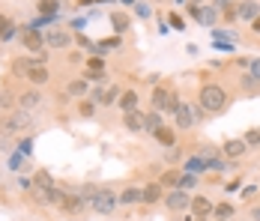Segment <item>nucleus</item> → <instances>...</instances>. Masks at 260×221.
Masks as SVG:
<instances>
[{
    "label": "nucleus",
    "instance_id": "obj_8",
    "mask_svg": "<svg viewBox=\"0 0 260 221\" xmlns=\"http://www.w3.org/2000/svg\"><path fill=\"white\" fill-rule=\"evenodd\" d=\"M165 206H168L171 212H182V209L191 206V197H188V192H182V188H174L171 195L165 197Z\"/></svg>",
    "mask_w": 260,
    "mask_h": 221
},
{
    "label": "nucleus",
    "instance_id": "obj_6",
    "mask_svg": "<svg viewBox=\"0 0 260 221\" xmlns=\"http://www.w3.org/2000/svg\"><path fill=\"white\" fill-rule=\"evenodd\" d=\"M174 117H177V129H194V125H198V111H194L191 105H185V102L177 105Z\"/></svg>",
    "mask_w": 260,
    "mask_h": 221
},
{
    "label": "nucleus",
    "instance_id": "obj_21",
    "mask_svg": "<svg viewBox=\"0 0 260 221\" xmlns=\"http://www.w3.org/2000/svg\"><path fill=\"white\" fill-rule=\"evenodd\" d=\"M54 179L48 171H36V176H33V188H51Z\"/></svg>",
    "mask_w": 260,
    "mask_h": 221
},
{
    "label": "nucleus",
    "instance_id": "obj_24",
    "mask_svg": "<svg viewBox=\"0 0 260 221\" xmlns=\"http://www.w3.org/2000/svg\"><path fill=\"white\" fill-rule=\"evenodd\" d=\"M180 176H182L180 171H165V173H161V185H168V188H177V185H180Z\"/></svg>",
    "mask_w": 260,
    "mask_h": 221
},
{
    "label": "nucleus",
    "instance_id": "obj_10",
    "mask_svg": "<svg viewBox=\"0 0 260 221\" xmlns=\"http://www.w3.org/2000/svg\"><path fill=\"white\" fill-rule=\"evenodd\" d=\"M212 200L204 195H198V197H191V215H198V218H207V215H212Z\"/></svg>",
    "mask_w": 260,
    "mask_h": 221
},
{
    "label": "nucleus",
    "instance_id": "obj_5",
    "mask_svg": "<svg viewBox=\"0 0 260 221\" xmlns=\"http://www.w3.org/2000/svg\"><path fill=\"white\" fill-rule=\"evenodd\" d=\"M21 45H24L30 54H42V51H45V33H39L36 27H24V30H21Z\"/></svg>",
    "mask_w": 260,
    "mask_h": 221
},
{
    "label": "nucleus",
    "instance_id": "obj_11",
    "mask_svg": "<svg viewBox=\"0 0 260 221\" xmlns=\"http://www.w3.org/2000/svg\"><path fill=\"white\" fill-rule=\"evenodd\" d=\"M42 105V93L36 90V87H30L24 90L21 96H18V108H24V111H33V108H39Z\"/></svg>",
    "mask_w": 260,
    "mask_h": 221
},
{
    "label": "nucleus",
    "instance_id": "obj_36",
    "mask_svg": "<svg viewBox=\"0 0 260 221\" xmlns=\"http://www.w3.org/2000/svg\"><path fill=\"white\" fill-rule=\"evenodd\" d=\"M257 78H251V75H245V78H242V87H245V90H257Z\"/></svg>",
    "mask_w": 260,
    "mask_h": 221
},
{
    "label": "nucleus",
    "instance_id": "obj_46",
    "mask_svg": "<svg viewBox=\"0 0 260 221\" xmlns=\"http://www.w3.org/2000/svg\"><path fill=\"white\" fill-rule=\"evenodd\" d=\"M188 6H204V0H185Z\"/></svg>",
    "mask_w": 260,
    "mask_h": 221
},
{
    "label": "nucleus",
    "instance_id": "obj_42",
    "mask_svg": "<svg viewBox=\"0 0 260 221\" xmlns=\"http://www.w3.org/2000/svg\"><path fill=\"white\" fill-rule=\"evenodd\" d=\"M78 42H81V45H84V48H87V51H93V42H90L87 36H81V33H78Z\"/></svg>",
    "mask_w": 260,
    "mask_h": 221
},
{
    "label": "nucleus",
    "instance_id": "obj_14",
    "mask_svg": "<svg viewBox=\"0 0 260 221\" xmlns=\"http://www.w3.org/2000/svg\"><path fill=\"white\" fill-rule=\"evenodd\" d=\"M161 182H150V185H144L141 188V203H158L161 200Z\"/></svg>",
    "mask_w": 260,
    "mask_h": 221
},
{
    "label": "nucleus",
    "instance_id": "obj_37",
    "mask_svg": "<svg viewBox=\"0 0 260 221\" xmlns=\"http://www.w3.org/2000/svg\"><path fill=\"white\" fill-rule=\"evenodd\" d=\"M248 75L260 81V57H257V60H251V66H248Z\"/></svg>",
    "mask_w": 260,
    "mask_h": 221
},
{
    "label": "nucleus",
    "instance_id": "obj_31",
    "mask_svg": "<svg viewBox=\"0 0 260 221\" xmlns=\"http://www.w3.org/2000/svg\"><path fill=\"white\" fill-rule=\"evenodd\" d=\"M12 33H15V24H12L6 15H0V39H9Z\"/></svg>",
    "mask_w": 260,
    "mask_h": 221
},
{
    "label": "nucleus",
    "instance_id": "obj_35",
    "mask_svg": "<svg viewBox=\"0 0 260 221\" xmlns=\"http://www.w3.org/2000/svg\"><path fill=\"white\" fill-rule=\"evenodd\" d=\"M234 18H239V9H236V3H231V6H224V21H234Z\"/></svg>",
    "mask_w": 260,
    "mask_h": 221
},
{
    "label": "nucleus",
    "instance_id": "obj_49",
    "mask_svg": "<svg viewBox=\"0 0 260 221\" xmlns=\"http://www.w3.org/2000/svg\"><path fill=\"white\" fill-rule=\"evenodd\" d=\"M215 221H218V218H215Z\"/></svg>",
    "mask_w": 260,
    "mask_h": 221
},
{
    "label": "nucleus",
    "instance_id": "obj_22",
    "mask_svg": "<svg viewBox=\"0 0 260 221\" xmlns=\"http://www.w3.org/2000/svg\"><path fill=\"white\" fill-rule=\"evenodd\" d=\"M120 108H123V111H135V108H138V93H135V90H126V93L120 96Z\"/></svg>",
    "mask_w": 260,
    "mask_h": 221
},
{
    "label": "nucleus",
    "instance_id": "obj_23",
    "mask_svg": "<svg viewBox=\"0 0 260 221\" xmlns=\"http://www.w3.org/2000/svg\"><path fill=\"white\" fill-rule=\"evenodd\" d=\"M111 24H114V30H117V33H126V30H129V15L114 12V15H111Z\"/></svg>",
    "mask_w": 260,
    "mask_h": 221
},
{
    "label": "nucleus",
    "instance_id": "obj_13",
    "mask_svg": "<svg viewBox=\"0 0 260 221\" xmlns=\"http://www.w3.org/2000/svg\"><path fill=\"white\" fill-rule=\"evenodd\" d=\"M123 123H126L129 132H144V125H147V114H141L138 108H135V111H126V120H123Z\"/></svg>",
    "mask_w": 260,
    "mask_h": 221
},
{
    "label": "nucleus",
    "instance_id": "obj_1",
    "mask_svg": "<svg viewBox=\"0 0 260 221\" xmlns=\"http://www.w3.org/2000/svg\"><path fill=\"white\" fill-rule=\"evenodd\" d=\"M198 102H201L204 114H221V111L228 108V93H224V87H218V84H204Z\"/></svg>",
    "mask_w": 260,
    "mask_h": 221
},
{
    "label": "nucleus",
    "instance_id": "obj_48",
    "mask_svg": "<svg viewBox=\"0 0 260 221\" xmlns=\"http://www.w3.org/2000/svg\"><path fill=\"white\" fill-rule=\"evenodd\" d=\"M120 3H126V6H129V3H135V0H120Z\"/></svg>",
    "mask_w": 260,
    "mask_h": 221
},
{
    "label": "nucleus",
    "instance_id": "obj_18",
    "mask_svg": "<svg viewBox=\"0 0 260 221\" xmlns=\"http://www.w3.org/2000/svg\"><path fill=\"white\" fill-rule=\"evenodd\" d=\"M212 218H218V221H231V218H234V206H231V203H218V206L212 209Z\"/></svg>",
    "mask_w": 260,
    "mask_h": 221
},
{
    "label": "nucleus",
    "instance_id": "obj_25",
    "mask_svg": "<svg viewBox=\"0 0 260 221\" xmlns=\"http://www.w3.org/2000/svg\"><path fill=\"white\" fill-rule=\"evenodd\" d=\"M57 9H60V0H39V12L42 15H57Z\"/></svg>",
    "mask_w": 260,
    "mask_h": 221
},
{
    "label": "nucleus",
    "instance_id": "obj_9",
    "mask_svg": "<svg viewBox=\"0 0 260 221\" xmlns=\"http://www.w3.org/2000/svg\"><path fill=\"white\" fill-rule=\"evenodd\" d=\"M72 36L66 30H48L45 33V48H69Z\"/></svg>",
    "mask_w": 260,
    "mask_h": 221
},
{
    "label": "nucleus",
    "instance_id": "obj_40",
    "mask_svg": "<svg viewBox=\"0 0 260 221\" xmlns=\"http://www.w3.org/2000/svg\"><path fill=\"white\" fill-rule=\"evenodd\" d=\"M138 15L147 18V15H150V6H147V3H138Z\"/></svg>",
    "mask_w": 260,
    "mask_h": 221
},
{
    "label": "nucleus",
    "instance_id": "obj_15",
    "mask_svg": "<svg viewBox=\"0 0 260 221\" xmlns=\"http://www.w3.org/2000/svg\"><path fill=\"white\" fill-rule=\"evenodd\" d=\"M87 78H93V81H102L105 78V63H102V57H93L90 54V60H87Z\"/></svg>",
    "mask_w": 260,
    "mask_h": 221
},
{
    "label": "nucleus",
    "instance_id": "obj_12",
    "mask_svg": "<svg viewBox=\"0 0 260 221\" xmlns=\"http://www.w3.org/2000/svg\"><path fill=\"white\" fill-rule=\"evenodd\" d=\"M153 135H156V141L158 144H161V147H168V149H174L177 147V132H174V129H171V125H158L156 132H153Z\"/></svg>",
    "mask_w": 260,
    "mask_h": 221
},
{
    "label": "nucleus",
    "instance_id": "obj_44",
    "mask_svg": "<svg viewBox=\"0 0 260 221\" xmlns=\"http://www.w3.org/2000/svg\"><path fill=\"white\" fill-rule=\"evenodd\" d=\"M21 149H24V152H30V149H33V141H30V138H24V141H21Z\"/></svg>",
    "mask_w": 260,
    "mask_h": 221
},
{
    "label": "nucleus",
    "instance_id": "obj_27",
    "mask_svg": "<svg viewBox=\"0 0 260 221\" xmlns=\"http://www.w3.org/2000/svg\"><path fill=\"white\" fill-rule=\"evenodd\" d=\"M141 200V188H123V195H120V203H138Z\"/></svg>",
    "mask_w": 260,
    "mask_h": 221
},
{
    "label": "nucleus",
    "instance_id": "obj_29",
    "mask_svg": "<svg viewBox=\"0 0 260 221\" xmlns=\"http://www.w3.org/2000/svg\"><path fill=\"white\" fill-rule=\"evenodd\" d=\"M66 93H69V96H84V93H87V81H69Z\"/></svg>",
    "mask_w": 260,
    "mask_h": 221
},
{
    "label": "nucleus",
    "instance_id": "obj_17",
    "mask_svg": "<svg viewBox=\"0 0 260 221\" xmlns=\"http://www.w3.org/2000/svg\"><path fill=\"white\" fill-rule=\"evenodd\" d=\"M245 149H248L245 138H242V141H228V144H224V155H228V159H239V155H245Z\"/></svg>",
    "mask_w": 260,
    "mask_h": 221
},
{
    "label": "nucleus",
    "instance_id": "obj_33",
    "mask_svg": "<svg viewBox=\"0 0 260 221\" xmlns=\"http://www.w3.org/2000/svg\"><path fill=\"white\" fill-rule=\"evenodd\" d=\"M81 117H93V111H96V102H81Z\"/></svg>",
    "mask_w": 260,
    "mask_h": 221
},
{
    "label": "nucleus",
    "instance_id": "obj_32",
    "mask_svg": "<svg viewBox=\"0 0 260 221\" xmlns=\"http://www.w3.org/2000/svg\"><path fill=\"white\" fill-rule=\"evenodd\" d=\"M245 144H248V147H260V129H251V132L245 135Z\"/></svg>",
    "mask_w": 260,
    "mask_h": 221
},
{
    "label": "nucleus",
    "instance_id": "obj_3",
    "mask_svg": "<svg viewBox=\"0 0 260 221\" xmlns=\"http://www.w3.org/2000/svg\"><path fill=\"white\" fill-rule=\"evenodd\" d=\"M30 125H33L30 111L18 108V111H12V114L0 123V132H3V135H21V132H24V129H30Z\"/></svg>",
    "mask_w": 260,
    "mask_h": 221
},
{
    "label": "nucleus",
    "instance_id": "obj_4",
    "mask_svg": "<svg viewBox=\"0 0 260 221\" xmlns=\"http://www.w3.org/2000/svg\"><path fill=\"white\" fill-rule=\"evenodd\" d=\"M177 105H180V99H177L174 90L158 87L156 93H153V111H158V114H174V111H177Z\"/></svg>",
    "mask_w": 260,
    "mask_h": 221
},
{
    "label": "nucleus",
    "instance_id": "obj_38",
    "mask_svg": "<svg viewBox=\"0 0 260 221\" xmlns=\"http://www.w3.org/2000/svg\"><path fill=\"white\" fill-rule=\"evenodd\" d=\"M12 105H15L12 93H3V96H0V108H12Z\"/></svg>",
    "mask_w": 260,
    "mask_h": 221
},
{
    "label": "nucleus",
    "instance_id": "obj_47",
    "mask_svg": "<svg viewBox=\"0 0 260 221\" xmlns=\"http://www.w3.org/2000/svg\"><path fill=\"white\" fill-rule=\"evenodd\" d=\"M254 221H260V206H257V209H254Z\"/></svg>",
    "mask_w": 260,
    "mask_h": 221
},
{
    "label": "nucleus",
    "instance_id": "obj_16",
    "mask_svg": "<svg viewBox=\"0 0 260 221\" xmlns=\"http://www.w3.org/2000/svg\"><path fill=\"white\" fill-rule=\"evenodd\" d=\"M260 15V3L257 0H245L242 6H239V18H245V21H254Z\"/></svg>",
    "mask_w": 260,
    "mask_h": 221
},
{
    "label": "nucleus",
    "instance_id": "obj_28",
    "mask_svg": "<svg viewBox=\"0 0 260 221\" xmlns=\"http://www.w3.org/2000/svg\"><path fill=\"white\" fill-rule=\"evenodd\" d=\"M120 96H123V93H120L117 87H111V90H105V93H102L99 105H114V102H120Z\"/></svg>",
    "mask_w": 260,
    "mask_h": 221
},
{
    "label": "nucleus",
    "instance_id": "obj_26",
    "mask_svg": "<svg viewBox=\"0 0 260 221\" xmlns=\"http://www.w3.org/2000/svg\"><path fill=\"white\" fill-rule=\"evenodd\" d=\"M161 123H165L161 114H158V111H150V114H147V125H144V132H156Z\"/></svg>",
    "mask_w": 260,
    "mask_h": 221
},
{
    "label": "nucleus",
    "instance_id": "obj_19",
    "mask_svg": "<svg viewBox=\"0 0 260 221\" xmlns=\"http://www.w3.org/2000/svg\"><path fill=\"white\" fill-rule=\"evenodd\" d=\"M185 171H188V173H194V176H198V173H204V171H207V162H204L201 155H191V159L185 162Z\"/></svg>",
    "mask_w": 260,
    "mask_h": 221
},
{
    "label": "nucleus",
    "instance_id": "obj_39",
    "mask_svg": "<svg viewBox=\"0 0 260 221\" xmlns=\"http://www.w3.org/2000/svg\"><path fill=\"white\" fill-rule=\"evenodd\" d=\"M171 27H174V30H182V27H185V24H182V18L177 15V12H171Z\"/></svg>",
    "mask_w": 260,
    "mask_h": 221
},
{
    "label": "nucleus",
    "instance_id": "obj_43",
    "mask_svg": "<svg viewBox=\"0 0 260 221\" xmlns=\"http://www.w3.org/2000/svg\"><path fill=\"white\" fill-rule=\"evenodd\" d=\"M231 3H234V0H212L215 9H224V6H231Z\"/></svg>",
    "mask_w": 260,
    "mask_h": 221
},
{
    "label": "nucleus",
    "instance_id": "obj_7",
    "mask_svg": "<svg viewBox=\"0 0 260 221\" xmlns=\"http://www.w3.org/2000/svg\"><path fill=\"white\" fill-rule=\"evenodd\" d=\"M188 15H191L201 27H212L215 18H218V9H215V6H188Z\"/></svg>",
    "mask_w": 260,
    "mask_h": 221
},
{
    "label": "nucleus",
    "instance_id": "obj_30",
    "mask_svg": "<svg viewBox=\"0 0 260 221\" xmlns=\"http://www.w3.org/2000/svg\"><path fill=\"white\" fill-rule=\"evenodd\" d=\"M194 185H198V176L185 171V173L180 176V185H177V188H182V192H188V188H194Z\"/></svg>",
    "mask_w": 260,
    "mask_h": 221
},
{
    "label": "nucleus",
    "instance_id": "obj_20",
    "mask_svg": "<svg viewBox=\"0 0 260 221\" xmlns=\"http://www.w3.org/2000/svg\"><path fill=\"white\" fill-rule=\"evenodd\" d=\"M27 78H30V84H33V87H39V84H45V81H48V69H45V66H36V69H30Z\"/></svg>",
    "mask_w": 260,
    "mask_h": 221
},
{
    "label": "nucleus",
    "instance_id": "obj_41",
    "mask_svg": "<svg viewBox=\"0 0 260 221\" xmlns=\"http://www.w3.org/2000/svg\"><path fill=\"white\" fill-rule=\"evenodd\" d=\"M0 149H3V152H12V141H9V138H3V141H0Z\"/></svg>",
    "mask_w": 260,
    "mask_h": 221
},
{
    "label": "nucleus",
    "instance_id": "obj_45",
    "mask_svg": "<svg viewBox=\"0 0 260 221\" xmlns=\"http://www.w3.org/2000/svg\"><path fill=\"white\" fill-rule=\"evenodd\" d=\"M251 30H254V33H257V36H260V15H257V18H254V21H251Z\"/></svg>",
    "mask_w": 260,
    "mask_h": 221
},
{
    "label": "nucleus",
    "instance_id": "obj_2",
    "mask_svg": "<svg viewBox=\"0 0 260 221\" xmlns=\"http://www.w3.org/2000/svg\"><path fill=\"white\" fill-rule=\"evenodd\" d=\"M84 200H87V206H93V212L111 215V212L117 209V200H120V197L114 195L111 188H93V192H84Z\"/></svg>",
    "mask_w": 260,
    "mask_h": 221
},
{
    "label": "nucleus",
    "instance_id": "obj_34",
    "mask_svg": "<svg viewBox=\"0 0 260 221\" xmlns=\"http://www.w3.org/2000/svg\"><path fill=\"white\" fill-rule=\"evenodd\" d=\"M12 171H27V159L24 155H12Z\"/></svg>",
    "mask_w": 260,
    "mask_h": 221
}]
</instances>
